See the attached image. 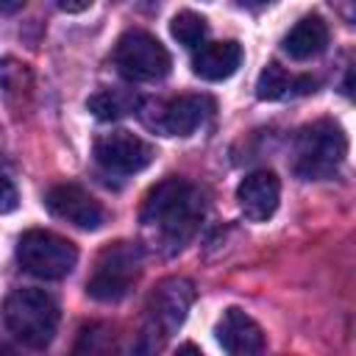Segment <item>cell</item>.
<instances>
[{
  "label": "cell",
  "instance_id": "obj_15",
  "mask_svg": "<svg viewBox=\"0 0 356 356\" xmlns=\"http://www.w3.org/2000/svg\"><path fill=\"white\" fill-rule=\"evenodd\" d=\"M317 81L309 75H292L281 64H267L256 81V97L259 100H286V97H300L314 92Z\"/></svg>",
  "mask_w": 356,
  "mask_h": 356
},
{
  "label": "cell",
  "instance_id": "obj_19",
  "mask_svg": "<svg viewBox=\"0 0 356 356\" xmlns=\"http://www.w3.org/2000/svg\"><path fill=\"white\" fill-rule=\"evenodd\" d=\"M56 3H58V8L67 11V14H78V11H86V8L92 6V0H56Z\"/></svg>",
  "mask_w": 356,
  "mask_h": 356
},
{
  "label": "cell",
  "instance_id": "obj_11",
  "mask_svg": "<svg viewBox=\"0 0 356 356\" xmlns=\"http://www.w3.org/2000/svg\"><path fill=\"white\" fill-rule=\"evenodd\" d=\"M281 200V181L273 170H253L248 172L236 186V203L239 211L250 222H264L275 214Z\"/></svg>",
  "mask_w": 356,
  "mask_h": 356
},
{
  "label": "cell",
  "instance_id": "obj_1",
  "mask_svg": "<svg viewBox=\"0 0 356 356\" xmlns=\"http://www.w3.org/2000/svg\"><path fill=\"white\" fill-rule=\"evenodd\" d=\"M203 214L206 200L195 184L184 178H164L145 195L139 222L145 239L164 256H172L197 234Z\"/></svg>",
  "mask_w": 356,
  "mask_h": 356
},
{
  "label": "cell",
  "instance_id": "obj_3",
  "mask_svg": "<svg viewBox=\"0 0 356 356\" xmlns=\"http://www.w3.org/2000/svg\"><path fill=\"white\" fill-rule=\"evenodd\" d=\"M58 303L44 289H14L3 300V323L8 334L33 350H42L53 342L58 331Z\"/></svg>",
  "mask_w": 356,
  "mask_h": 356
},
{
  "label": "cell",
  "instance_id": "obj_8",
  "mask_svg": "<svg viewBox=\"0 0 356 356\" xmlns=\"http://www.w3.org/2000/svg\"><path fill=\"white\" fill-rule=\"evenodd\" d=\"M111 58L117 72L134 83L161 81L172 67L167 47L147 31H125L114 44Z\"/></svg>",
  "mask_w": 356,
  "mask_h": 356
},
{
  "label": "cell",
  "instance_id": "obj_5",
  "mask_svg": "<svg viewBox=\"0 0 356 356\" xmlns=\"http://www.w3.org/2000/svg\"><path fill=\"white\" fill-rule=\"evenodd\" d=\"M142 264H145V250L139 242L120 239V242L106 245L97 253L95 267L86 278V295L100 303L122 300L136 286L142 275Z\"/></svg>",
  "mask_w": 356,
  "mask_h": 356
},
{
  "label": "cell",
  "instance_id": "obj_9",
  "mask_svg": "<svg viewBox=\"0 0 356 356\" xmlns=\"http://www.w3.org/2000/svg\"><path fill=\"white\" fill-rule=\"evenodd\" d=\"M92 153H95V164L106 175H117V178L136 175L156 159L153 145L131 131H111L97 136Z\"/></svg>",
  "mask_w": 356,
  "mask_h": 356
},
{
  "label": "cell",
  "instance_id": "obj_17",
  "mask_svg": "<svg viewBox=\"0 0 356 356\" xmlns=\"http://www.w3.org/2000/svg\"><path fill=\"white\" fill-rule=\"evenodd\" d=\"M170 33H172V39H178V44H184L186 50H195L206 42L209 22H206V17H200L195 11H178L170 22Z\"/></svg>",
  "mask_w": 356,
  "mask_h": 356
},
{
  "label": "cell",
  "instance_id": "obj_2",
  "mask_svg": "<svg viewBox=\"0 0 356 356\" xmlns=\"http://www.w3.org/2000/svg\"><path fill=\"white\" fill-rule=\"evenodd\" d=\"M192 300H195L192 281H186L181 275L159 281L153 286L147 303H145V317H142V331H139L136 350H142V353L161 350L164 342L184 325Z\"/></svg>",
  "mask_w": 356,
  "mask_h": 356
},
{
  "label": "cell",
  "instance_id": "obj_18",
  "mask_svg": "<svg viewBox=\"0 0 356 356\" xmlns=\"http://www.w3.org/2000/svg\"><path fill=\"white\" fill-rule=\"evenodd\" d=\"M19 203V195H17V186L8 181V178H0V214H8L14 211Z\"/></svg>",
  "mask_w": 356,
  "mask_h": 356
},
{
  "label": "cell",
  "instance_id": "obj_6",
  "mask_svg": "<svg viewBox=\"0 0 356 356\" xmlns=\"http://www.w3.org/2000/svg\"><path fill=\"white\" fill-rule=\"evenodd\" d=\"M211 111H214V103L206 95H181L170 100H139L136 106V114L145 122V128L161 136H189L209 120Z\"/></svg>",
  "mask_w": 356,
  "mask_h": 356
},
{
  "label": "cell",
  "instance_id": "obj_14",
  "mask_svg": "<svg viewBox=\"0 0 356 356\" xmlns=\"http://www.w3.org/2000/svg\"><path fill=\"white\" fill-rule=\"evenodd\" d=\"M281 47L295 61H306L312 56H320L328 47V25L323 22V17L309 14L300 22H295V28L284 36Z\"/></svg>",
  "mask_w": 356,
  "mask_h": 356
},
{
  "label": "cell",
  "instance_id": "obj_13",
  "mask_svg": "<svg viewBox=\"0 0 356 356\" xmlns=\"http://www.w3.org/2000/svg\"><path fill=\"white\" fill-rule=\"evenodd\" d=\"M242 64V44L234 39L225 42H203L195 47L192 56V72L203 81H225L231 78Z\"/></svg>",
  "mask_w": 356,
  "mask_h": 356
},
{
  "label": "cell",
  "instance_id": "obj_10",
  "mask_svg": "<svg viewBox=\"0 0 356 356\" xmlns=\"http://www.w3.org/2000/svg\"><path fill=\"white\" fill-rule=\"evenodd\" d=\"M44 206L53 217L67 220V222H72L75 228H83V231H97L106 222L103 206L81 184H72V181L50 186L47 195H44Z\"/></svg>",
  "mask_w": 356,
  "mask_h": 356
},
{
  "label": "cell",
  "instance_id": "obj_7",
  "mask_svg": "<svg viewBox=\"0 0 356 356\" xmlns=\"http://www.w3.org/2000/svg\"><path fill=\"white\" fill-rule=\"evenodd\" d=\"M17 261L25 273L56 281L72 273L78 261V248L53 231L31 228L17 239Z\"/></svg>",
  "mask_w": 356,
  "mask_h": 356
},
{
  "label": "cell",
  "instance_id": "obj_16",
  "mask_svg": "<svg viewBox=\"0 0 356 356\" xmlns=\"http://www.w3.org/2000/svg\"><path fill=\"white\" fill-rule=\"evenodd\" d=\"M136 106H139V97L134 92H125V89H100L86 100V108L103 122L136 114Z\"/></svg>",
  "mask_w": 356,
  "mask_h": 356
},
{
  "label": "cell",
  "instance_id": "obj_20",
  "mask_svg": "<svg viewBox=\"0 0 356 356\" xmlns=\"http://www.w3.org/2000/svg\"><path fill=\"white\" fill-rule=\"evenodd\" d=\"M25 0H0V14H14Z\"/></svg>",
  "mask_w": 356,
  "mask_h": 356
},
{
  "label": "cell",
  "instance_id": "obj_12",
  "mask_svg": "<svg viewBox=\"0 0 356 356\" xmlns=\"http://www.w3.org/2000/svg\"><path fill=\"white\" fill-rule=\"evenodd\" d=\"M214 337L220 342V348L225 353L234 356H248V353H261L264 350V334L259 328V323L245 314L242 309H225V314L220 317Z\"/></svg>",
  "mask_w": 356,
  "mask_h": 356
},
{
  "label": "cell",
  "instance_id": "obj_21",
  "mask_svg": "<svg viewBox=\"0 0 356 356\" xmlns=\"http://www.w3.org/2000/svg\"><path fill=\"white\" fill-rule=\"evenodd\" d=\"M245 6H267V3H273V0H242Z\"/></svg>",
  "mask_w": 356,
  "mask_h": 356
},
{
  "label": "cell",
  "instance_id": "obj_4",
  "mask_svg": "<svg viewBox=\"0 0 356 356\" xmlns=\"http://www.w3.org/2000/svg\"><path fill=\"white\" fill-rule=\"evenodd\" d=\"M295 172L303 181H325L342 167L348 156V136L334 120H314L295 134Z\"/></svg>",
  "mask_w": 356,
  "mask_h": 356
}]
</instances>
